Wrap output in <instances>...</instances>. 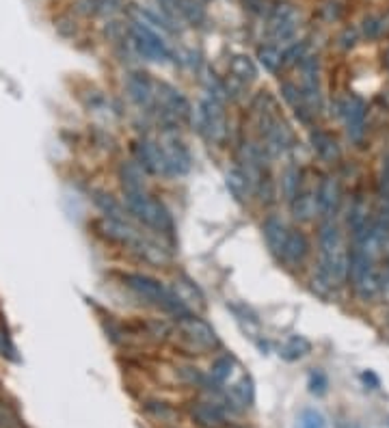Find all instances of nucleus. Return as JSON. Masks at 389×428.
<instances>
[{
	"mask_svg": "<svg viewBox=\"0 0 389 428\" xmlns=\"http://www.w3.org/2000/svg\"><path fill=\"white\" fill-rule=\"evenodd\" d=\"M320 264L314 277V288L320 295L336 290L348 281V249L336 219H322L318 227Z\"/></svg>",
	"mask_w": 389,
	"mask_h": 428,
	"instance_id": "nucleus-1",
	"label": "nucleus"
},
{
	"mask_svg": "<svg viewBox=\"0 0 389 428\" xmlns=\"http://www.w3.org/2000/svg\"><path fill=\"white\" fill-rule=\"evenodd\" d=\"M122 281L126 283V288H130L139 299L160 307L163 311H167L173 318H186L192 314V309L188 307V303L178 295V292L169 290L163 281H158L151 275H143V272H124Z\"/></svg>",
	"mask_w": 389,
	"mask_h": 428,
	"instance_id": "nucleus-2",
	"label": "nucleus"
},
{
	"mask_svg": "<svg viewBox=\"0 0 389 428\" xmlns=\"http://www.w3.org/2000/svg\"><path fill=\"white\" fill-rule=\"evenodd\" d=\"M124 204L132 219H136L154 231H158L169 242L175 240V223L169 208L160 199H156L147 188L124 192Z\"/></svg>",
	"mask_w": 389,
	"mask_h": 428,
	"instance_id": "nucleus-3",
	"label": "nucleus"
},
{
	"mask_svg": "<svg viewBox=\"0 0 389 428\" xmlns=\"http://www.w3.org/2000/svg\"><path fill=\"white\" fill-rule=\"evenodd\" d=\"M194 124H197V130L210 143L223 145L227 141V136H229L227 115H225L223 102L214 100V97L206 95L199 102L197 110H194Z\"/></svg>",
	"mask_w": 389,
	"mask_h": 428,
	"instance_id": "nucleus-4",
	"label": "nucleus"
},
{
	"mask_svg": "<svg viewBox=\"0 0 389 428\" xmlns=\"http://www.w3.org/2000/svg\"><path fill=\"white\" fill-rule=\"evenodd\" d=\"M156 106L163 113V122L167 124L165 130H173L180 122L192 117V108L186 95L169 83H156Z\"/></svg>",
	"mask_w": 389,
	"mask_h": 428,
	"instance_id": "nucleus-5",
	"label": "nucleus"
},
{
	"mask_svg": "<svg viewBox=\"0 0 389 428\" xmlns=\"http://www.w3.org/2000/svg\"><path fill=\"white\" fill-rule=\"evenodd\" d=\"M180 338L188 350H197V353H206V350H214L221 346V340L217 336V331L212 329L210 322L197 316H186L178 320Z\"/></svg>",
	"mask_w": 389,
	"mask_h": 428,
	"instance_id": "nucleus-6",
	"label": "nucleus"
},
{
	"mask_svg": "<svg viewBox=\"0 0 389 428\" xmlns=\"http://www.w3.org/2000/svg\"><path fill=\"white\" fill-rule=\"evenodd\" d=\"M130 35H132V44H134L136 52H139L143 58H147V61L163 63L171 56V50L165 44V39L154 28L145 26L143 22H132Z\"/></svg>",
	"mask_w": 389,
	"mask_h": 428,
	"instance_id": "nucleus-7",
	"label": "nucleus"
},
{
	"mask_svg": "<svg viewBox=\"0 0 389 428\" xmlns=\"http://www.w3.org/2000/svg\"><path fill=\"white\" fill-rule=\"evenodd\" d=\"M301 69V95L311 113H318L322 108V89H320V65L318 56L305 54L299 63Z\"/></svg>",
	"mask_w": 389,
	"mask_h": 428,
	"instance_id": "nucleus-8",
	"label": "nucleus"
},
{
	"mask_svg": "<svg viewBox=\"0 0 389 428\" xmlns=\"http://www.w3.org/2000/svg\"><path fill=\"white\" fill-rule=\"evenodd\" d=\"M132 151H134V163L139 165L143 171L154 173V175H165V178H171L173 175L160 141L141 139V141L134 143Z\"/></svg>",
	"mask_w": 389,
	"mask_h": 428,
	"instance_id": "nucleus-9",
	"label": "nucleus"
},
{
	"mask_svg": "<svg viewBox=\"0 0 389 428\" xmlns=\"http://www.w3.org/2000/svg\"><path fill=\"white\" fill-rule=\"evenodd\" d=\"M227 409H231L229 398L225 400H194L190 402L188 411L192 422L199 428H225L227 426Z\"/></svg>",
	"mask_w": 389,
	"mask_h": 428,
	"instance_id": "nucleus-10",
	"label": "nucleus"
},
{
	"mask_svg": "<svg viewBox=\"0 0 389 428\" xmlns=\"http://www.w3.org/2000/svg\"><path fill=\"white\" fill-rule=\"evenodd\" d=\"M342 120L346 126V134L353 143H361L365 136V120H367V104L359 95H350L340 106Z\"/></svg>",
	"mask_w": 389,
	"mask_h": 428,
	"instance_id": "nucleus-11",
	"label": "nucleus"
},
{
	"mask_svg": "<svg viewBox=\"0 0 389 428\" xmlns=\"http://www.w3.org/2000/svg\"><path fill=\"white\" fill-rule=\"evenodd\" d=\"M95 229L97 233H100L102 238H106L108 242H115V245H122L130 251H134L136 247H139L143 242V233L136 231L130 223L126 221H115V219H100L95 223Z\"/></svg>",
	"mask_w": 389,
	"mask_h": 428,
	"instance_id": "nucleus-12",
	"label": "nucleus"
},
{
	"mask_svg": "<svg viewBox=\"0 0 389 428\" xmlns=\"http://www.w3.org/2000/svg\"><path fill=\"white\" fill-rule=\"evenodd\" d=\"M316 204H318V214L322 219H336L342 204V184L338 175H322V180L316 186Z\"/></svg>",
	"mask_w": 389,
	"mask_h": 428,
	"instance_id": "nucleus-13",
	"label": "nucleus"
},
{
	"mask_svg": "<svg viewBox=\"0 0 389 428\" xmlns=\"http://www.w3.org/2000/svg\"><path fill=\"white\" fill-rule=\"evenodd\" d=\"M160 145L167 154V160L171 167L173 175H186L192 167V156L188 151V147L184 145V141L180 139L173 130H165L160 136Z\"/></svg>",
	"mask_w": 389,
	"mask_h": 428,
	"instance_id": "nucleus-14",
	"label": "nucleus"
},
{
	"mask_svg": "<svg viewBox=\"0 0 389 428\" xmlns=\"http://www.w3.org/2000/svg\"><path fill=\"white\" fill-rule=\"evenodd\" d=\"M126 93L130 100L143 110H149L151 106H156V85L151 83L147 72H141V69L130 72L126 76Z\"/></svg>",
	"mask_w": 389,
	"mask_h": 428,
	"instance_id": "nucleus-15",
	"label": "nucleus"
},
{
	"mask_svg": "<svg viewBox=\"0 0 389 428\" xmlns=\"http://www.w3.org/2000/svg\"><path fill=\"white\" fill-rule=\"evenodd\" d=\"M299 28V13L292 5H279L275 11L270 13L268 19V35L275 39V42H290L292 37L297 35Z\"/></svg>",
	"mask_w": 389,
	"mask_h": 428,
	"instance_id": "nucleus-16",
	"label": "nucleus"
},
{
	"mask_svg": "<svg viewBox=\"0 0 389 428\" xmlns=\"http://www.w3.org/2000/svg\"><path fill=\"white\" fill-rule=\"evenodd\" d=\"M307 256H309V240L305 236V231L303 229H290L279 260H283L292 268H299L305 264Z\"/></svg>",
	"mask_w": 389,
	"mask_h": 428,
	"instance_id": "nucleus-17",
	"label": "nucleus"
},
{
	"mask_svg": "<svg viewBox=\"0 0 389 428\" xmlns=\"http://www.w3.org/2000/svg\"><path fill=\"white\" fill-rule=\"evenodd\" d=\"M309 143H311V149H314V154L318 156L320 160H324V163L333 165V163H338L342 158V149H340L338 141L326 130H320V128L311 130Z\"/></svg>",
	"mask_w": 389,
	"mask_h": 428,
	"instance_id": "nucleus-18",
	"label": "nucleus"
},
{
	"mask_svg": "<svg viewBox=\"0 0 389 428\" xmlns=\"http://www.w3.org/2000/svg\"><path fill=\"white\" fill-rule=\"evenodd\" d=\"M288 231L290 227L283 223V219L275 217V214H270V217L264 219L262 223V233H264V240H266V247L270 249L272 256H281V249H283V242L288 238Z\"/></svg>",
	"mask_w": 389,
	"mask_h": 428,
	"instance_id": "nucleus-19",
	"label": "nucleus"
},
{
	"mask_svg": "<svg viewBox=\"0 0 389 428\" xmlns=\"http://www.w3.org/2000/svg\"><path fill=\"white\" fill-rule=\"evenodd\" d=\"M91 199H93L95 208L100 210L104 217L115 219V221H126V223H130V212H128L126 204L122 206L119 201L113 197L110 192L95 188V190H91Z\"/></svg>",
	"mask_w": 389,
	"mask_h": 428,
	"instance_id": "nucleus-20",
	"label": "nucleus"
},
{
	"mask_svg": "<svg viewBox=\"0 0 389 428\" xmlns=\"http://www.w3.org/2000/svg\"><path fill=\"white\" fill-rule=\"evenodd\" d=\"M227 398H229L233 413L245 411V409L253 406V402H256V387H253L251 377H242L238 383H233L229 387V392H227Z\"/></svg>",
	"mask_w": 389,
	"mask_h": 428,
	"instance_id": "nucleus-21",
	"label": "nucleus"
},
{
	"mask_svg": "<svg viewBox=\"0 0 389 428\" xmlns=\"http://www.w3.org/2000/svg\"><path fill=\"white\" fill-rule=\"evenodd\" d=\"M290 210H292V217H295L297 221H311L318 212L316 190L301 188L297 192V197L290 201Z\"/></svg>",
	"mask_w": 389,
	"mask_h": 428,
	"instance_id": "nucleus-22",
	"label": "nucleus"
},
{
	"mask_svg": "<svg viewBox=\"0 0 389 428\" xmlns=\"http://www.w3.org/2000/svg\"><path fill=\"white\" fill-rule=\"evenodd\" d=\"M225 184H227V190L231 192V197L236 199V201H247L249 197L256 190H253L249 178H247V173L240 169V167H233L225 173Z\"/></svg>",
	"mask_w": 389,
	"mask_h": 428,
	"instance_id": "nucleus-23",
	"label": "nucleus"
},
{
	"mask_svg": "<svg viewBox=\"0 0 389 428\" xmlns=\"http://www.w3.org/2000/svg\"><path fill=\"white\" fill-rule=\"evenodd\" d=\"M229 74H231L233 81H238L240 85H247L258 78V67H256V63H253L251 56L236 54V56H231V61H229Z\"/></svg>",
	"mask_w": 389,
	"mask_h": 428,
	"instance_id": "nucleus-24",
	"label": "nucleus"
},
{
	"mask_svg": "<svg viewBox=\"0 0 389 428\" xmlns=\"http://www.w3.org/2000/svg\"><path fill=\"white\" fill-rule=\"evenodd\" d=\"M311 353V342L305 336H290L279 346V357L283 361H299Z\"/></svg>",
	"mask_w": 389,
	"mask_h": 428,
	"instance_id": "nucleus-25",
	"label": "nucleus"
},
{
	"mask_svg": "<svg viewBox=\"0 0 389 428\" xmlns=\"http://www.w3.org/2000/svg\"><path fill=\"white\" fill-rule=\"evenodd\" d=\"M279 188L283 199L290 204L292 199L297 197V192L303 188V171L297 165H288L281 173V180H279Z\"/></svg>",
	"mask_w": 389,
	"mask_h": 428,
	"instance_id": "nucleus-26",
	"label": "nucleus"
},
{
	"mask_svg": "<svg viewBox=\"0 0 389 428\" xmlns=\"http://www.w3.org/2000/svg\"><path fill=\"white\" fill-rule=\"evenodd\" d=\"M233 365H236V359H233L231 355H221L212 361L210 372H208V379L212 383V392H219V387L231 377Z\"/></svg>",
	"mask_w": 389,
	"mask_h": 428,
	"instance_id": "nucleus-27",
	"label": "nucleus"
},
{
	"mask_svg": "<svg viewBox=\"0 0 389 428\" xmlns=\"http://www.w3.org/2000/svg\"><path fill=\"white\" fill-rule=\"evenodd\" d=\"M175 377L180 379V383L188 387H199V389H206V392H212V383L208 374H204L197 365H178L175 368Z\"/></svg>",
	"mask_w": 389,
	"mask_h": 428,
	"instance_id": "nucleus-28",
	"label": "nucleus"
},
{
	"mask_svg": "<svg viewBox=\"0 0 389 428\" xmlns=\"http://www.w3.org/2000/svg\"><path fill=\"white\" fill-rule=\"evenodd\" d=\"M180 17H184L192 26H199L206 19V9L197 0H180Z\"/></svg>",
	"mask_w": 389,
	"mask_h": 428,
	"instance_id": "nucleus-29",
	"label": "nucleus"
},
{
	"mask_svg": "<svg viewBox=\"0 0 389 428\" xmlns=\"http://www.w3.org/2000/svg\"><path fill=\"white\" fill-rule=\"evenodd\" d=\"M258 58H260V65H262L266 72H272V74H275V72L283 65L281 50L275 48V46H262V48L258 50Z\"/></svg>",
	"mask_w": 389,
	"mask_h": 428,
	"instance_id": "nucleus-30",
	"label": "nucleus"
},
{
	"mask_svg": "<svg viewBox=\"0 0 389 428\" xmlns=\"http://www.w3.org/2000/svg\"><path fill=\"white\" fill-rule=\"evenodd\" d=\"M143 409L147 411V415H151L154 420H160V422H173L175 420V409L165 402V400H147L143 404Z\"/></svg>",
	"mask_w": 389,
	"mask_h": 428,
	"instance_id": "nucleus-31",
	"label": "nucleus"
},
{
	"mask_svg": "<svg viewBox=\"0 0 389 428\" xmlns=\"http://www.w3.org/2000/svg\"><path fill=\"white\" fill-rule=\"evenodd\" d=\"M0 428H22L17 409L3 398H0Z\"/></svg>",
	"mask_w": 389,
	"mask_h": 428,
	"instance_id": "nucleus-32",
	"label": "nucleus"
},
{
	"mask_svg": "<svg viewBox=\"0 0 389 428\" xmlns=\"http://www.w3.org/2000/svg\"><path fill=\"white\" fill-rule=\"evenodd\" d=\"M297 428H326V420L324 415L318 411V409H303L299 420H297Z\"/></svg>",
	"mask_w": 389,
	"mask_h": 428,
	"instance_id": "nucleus-33",
	"label": "nucleus"
},
{
	"mask_svg": "<svg viewBox=\"0 0 389 428\" xmlns=\"http://www.w3.org/2000/svg\"><path fill=\"white\" fill-rule=\"evenodd\" d=\"M307 387H309V394L314 396H324L326 389H329V379L322 370H311L309 379H307Z\"/></svg>",
	"mask_w": 389,
	"mask_h": 428,
	"instance_id": "nucleus-34",
	"label": "nucleus"
},
{
	"mask_svg": "<svg viewBox=\"0 0 389 428\" xmlns=\"http://www.w3.org/2000/svg\"><path fill=\"white\" fill-rule=\"evenodd\" d=\"M376 190H379L381 201H389V151L383 156V160H381V171H379V184H376Z\"/></svg>",
	"mask_w": 389,
	"mask_h": 428,
	"instance_id": "nucleus-35",
	"label": "nucleus"
},
{
	"mask_svg": "<svg viewBox=\"0 0 389 428\" xmlns=\"http://www.w3.org/2000/svg\"><path fill=\"white\" fill-rule=\"evenodd\" d=\"M305 50H307V44H305V42H297V44H292L290 48H285V50L281 52L283 65H299L301 58L305 56Z\"/></svg>",
	"mask_w": 389,
	"mask_h": 428,
	"instance_id": "nucleus-36",
	"label": "nucleus"
},
{
	"mask_svg": "<svg viewBox=\"0 0 389 428\" xmlns=\"http://www.w3.org/2000/svg\"><path fill=\"white\" fill-rule=\"evenodd\" d=\"M383 31H385V19L374 17V15H370V17L363 19V35L367 39H376L379 35H383Z\"/></svg>",
	"mask_w": 389,
	"mask_h": 428,
	"instance_id": "nucleus-37",
	"label": "nucleus"
},
{
	"mask_svg": "<svg viewBox=\"0 0 389 428\" xmlns=\"http://www.w3.org/2000/svg\"><path fill=\"white\" fill-rule=\"evenodd\" d=\"M147 327L151 331V336L158 338V340H165L167 336H171V327L167 322H163V320H151Z\"/></svg>",
	"mask_w": 389,
	"mask_h": 428,
	"instance_id": "nucleus-38",
	"label": "nucleus"
},
{
	"mask_svg": "<svg viewBox=\"0 0 389 428\" xmlns=\"http://www.w3.org/2000/svg\"><path fill=\"white\" fill-rule=\"evenodd\" d=\"M163 7V15L167 17H178L180 15V0H156Z\"/></svg>",
	"mask_w": 389,
	"mask_h": 428,
	"instance_id": "nucleus-39",
	"label": "nucleus"
},
{
	"mask_svg": "<svg viewBox=\"0 0 389 428\" xmlns=\"http://www.w3.org/2000/svg\"><path fill=\"white\" fill-rule=\"evenodd\" d=\"M357 44V31L355 28H346L340 37V46L342 48H353Z\"/></svg>",
	"mask_w": 389,
	"mask_h": 428,
	"instance_id": "nucleus-40",
	"label": "nucleus"
},
{
	"mask_svg": "<svg viewBox=\"0 0 389 428\" xmlns=\"http://www.w3.org/2000/svg\"><path fill=\"white\" fill-rule=\"evenodd\" d=\"M361 379H363L365 383L370 381V383H372V387H379V385H381V383H379V379H376L372 372H370V370H367V372H363V374H361Z\"/></svg>",
	"mask_w": 389,
	"mask_h": 428,
	"instance_id": "nucleus-41",
	"label": "nucleus"
},
{
	"mask_svg": "<svg viewBox=\"0 0 389 428\" xmlns=\"http://www.w3.org/2000/svg\"><path fill=\"white\" fill-rule=\"evenodd\" d=\"M245 3H247L249 7H258V5L262 3V0H245Z\"/></svg>",
	"mask_w": 389,
	"mask_h": 428,
	"instance_id": "nucleus-42",
	"label": "nucleus"
},
{
	"mask_svg": "<svg viewBox=\"0 0 389 428\" xmlns=\"http://www.w3.org/2000/svg\"><path fill=\"white\" fill-rule=\"evenodd\" d=\"M229 428H242V426H229Z\"/></svg>",
	"mask_w": 389,
	"mask_h": 428,
	"instance_id": "nucleus-43",
	"label": "nucleus"
},
{
	"mask_svg": "<svg viewBox=\"0 0 389 428\" xmlns=\"http://www.w3.org/2000/svg\"><path fill=\"white\" fill-rule=\"evenodd\" d=\"M206 3H208V0H206Z\"/></svg>",
	"mask_w": 389,
	"mask_h": 428,
	"instance_id": "nucleus-44",
	"label": "nucleus"
}]
</instances>
